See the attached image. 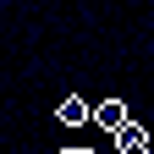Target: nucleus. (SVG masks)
Instances as JSON below:
<instances>
[{
  "label": "nucleus",
  "instance_id": "1",
  "mask_svg": "<svg viewBox=\"0 0 154 154\" xmlns=\"http://www.w3.org/2000/svg\"><path fill=\"white\" fill-rule=\"evenodd\" d=\"M88 121L105 127V132H121V127H127V105H121V99H105L99 110H88Z\"/></svg>",
  "mask_w": 154,
  "mask_h": 154
},
{
  "label": "nucleus",
  "instance_id": "2",
  "mask_svg": "<svg viewBox=\"0 0 154 154\" xmlns=\"http://www.w3.org/2000/svg\"><path fill=\"white\" fill-rule=\"evenodd\" d=\"M116 154H149V132L138 121H127L121 132H116Z\"/></svg>",
  "mask_w": 154,
  "mask_h": 154
},
{
  "label": "nucleus",
  "instance_id": "3",
  "mask_svg": "<svg viewBox=\"0 0 154 154\" xmlns=\"http://www.w3.org/2000/svg\"><path fill=\"white\" fill-rule=\"evenodd\" d=\"M55 121H66V127H88V105H83V99L72 94V99H61V110H55Z\"/></svg>",
  "mask_w": 154,
  "mask_h": 154
},
{
  "label": "nucleus",
  "instance_id": "4",
  "mask_svg": "<svg viewBox=\"0 0 154 154\" xmlns=\"http://www.w3.org/2000/svg\"><path fill=\"white\" fill-rule=\"evenodd\" d=\"M61 154H94V149H61Z\"/></svg>",
  "mask_w": 154,
  "mask_h": 154
}]
</instances>
